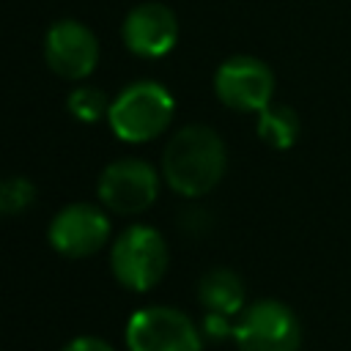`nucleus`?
I'll return each mask as SVG.
<instances>
[{
  "mask_svg": "<svg viewBox=\"0 0 351 351\" xmlns=\"http://www.w3.org/2000/svg\"><path fill=\"white\" fill-rule=\"evenodd\" d=\"M66 107H69V112H71L77 121L93 123V121H99V118H107V112H110V99H107L104 90L93 88V85H80V88H74V90L69 93Z\"/></svg>",
  "mask_w": 351,
  "mask_h": 351,
  "instance_id": "obj_13",
  "label": "nucleus"
},
{
  "mask_svg": "<svg viewBox=\"0 0 351 351\" xmlns=\"http://www.w3.org/2000/svg\"><path fill=\"white\" fill-rule=\"evenodd\" d=\"M239 351H299L302 324L280 299H258L247 304L233 324Z\"/></svg>",
  "mask_w": 351,
  "mask_h": 351,
  "instance_id": "obj_4",
  "label": "nucleus"
},
{
  "mask_svg": "<svg viewBox=\"0 0 351 351\" xmlns=\"http://www.w3.org/2000/svg\"><path fill=\"white\" fill-rule=\"evenodd\" d=\"M60 351H115L107 340H101V337H93V335H80V337H74V340H69Z\"/></svg>",
  "mask_w": 351,
  "mask_h": 351,
  "instance_id": "obj_16",
  "label": "nucleus"
},
{
  "mask_svg": "<svg viewBox=\"0 0 351 351\" xmlns=\"http://www.w3.org/2000/svg\"><path fill=\"white\" fill-rule=\"evenodd\" d=\"M121 38L132 55L154 60L176 47L178 19L165 3H140L126 14L121 25Z\"/></svg>",
  "mask_w": 351,
  "mask_h": 351,
  "instance_id": "obj_10",
  "label": "nucleus"
},
{
  "mask_svg": "<svg viewBox=\"0 0 351 351\" xmlns=\"http://www.w3.org/2000/svg\"><path fill=\"white\" fill-rule=\"evenodd\" d=\"M44 60L63 80H85L99 63V41L88 25L58 19L44 36Z\"/></svg>",
  "mask_w": 351,
  "mask_h": 351,
  "instance_id": "obj_9",
  "label": "nucleus"
},
{
  "mask_svg": "<svg viewBox=\"0 0 351 351\" xmlns=\"http://www.w3.org/2000/svg\"><path fill=\"white\" fill-rule=\"evenodd\" d=\"M170 263L165 236L151 225L126 228L110 247V269L118 285L134 293H145L162 282Z\"/></svg>",
  "mask_w": 351,
  "mask_h": 351,
  "instance_id": "obj_3",
  "label": "nucleus"
},
{
  "mask_svg": "<svg viewBox=\"0 0 351 351\" xmlns=\"http://www.w3.org/2000/svg\"><path fill=\"white\" fill-rule=\"evenodd\" d=\"M176 112V101L170 90L162 82L140 80L126 85L112 101H110V129L123 143H148L159 137Z\"/></svg>",
  "mask_w": 351,
  "mask_h": 351,
  "instance_id": "obj_2",
  "label": "nucleus"
},
{
  "mask_svg": "<svg viewBox=\"0 0 351 351\" xmlns=\"http://www.w3.org/2000/svg\"><path fill=\"white\" fill-rule=\"evenodd\" d=\"M99 200L112 214H143L156 203L159 195V173L145 159H115L110 162L96 184Z\"/></svg>",
  "mask_w": 351,
  "mask_h": 351,
  "instance_id": "obj_6",
  "label": "nucleus"
},
{
  "mask_svg": "<svg viewBox=\"0 0 351 351\" xmlns=\"http://www.w3.org/2000/svg\"><path fill=\"white\" fill-rule=\"evenodd\" d=\"M129 351H203V332L197 324L176 307L148 304L126 321Z\"/></svg>",
  "mask_w": 351,
  "mask_h": 351,
  "instance_id": "obj_5",
  "label": "nucleus"
},
{
  "mask_svg": "<svg viewBox=\"0 0 351 351\" xmlns=\"http://www.w3.org/2000/svg\"><path fill=\"white\" fill-rule=\"evenodd\" d=\"M197 299H200L206 313H219V315H228V318H236L247 307L244 304L247 291H244L241 277L233 269H225V266L208 269L200 277Z\"/></svg>",
  "mask_w": 351,
  "mask_h": 351,
  "instance_id": "obj_11",
  "label": "nucleus"
},
{
  "mask_svg": "<svg viewBox=\"0 0 351 351\" xmlns=\"http://www.w3.org/2000/svg\"><path fill=\"white\" fill-rule=\"evenodd\" d=\"M214 93L228 110L258 115L266 104H271L274 74L261 58L233 55L214 71Z\"/></svg>",
  "mask_w": 351,
  "mask_h": 351,
  "instance_id": "obj_7",
  "label": "nucleus"
},
{
  "mask_svg": "<svg viewBox=\"0 0 351 351\" xmlns=\"http://www.w3.org/2000/svg\"><path fill=\"white\" fill-rule=\"evenodd\" d=\"M233 324L228 315H219V313H206L203 315V324H200V332H203V340H225V337H233Z\"/></svg>",
  "mask_w": 351,
  "mask_h": 351,
  "instance_id": "obj_15",
  "label": "nucleus"
},
{
  "mask_svg": "<svg viewBox=\"0 0 351 351\" xmlns=\"http://www.w3.org/2000/svg\"><path fill=\"white\" fill-rule=\"evenodd\" d=\"M228 170L225 140L206 123H189L178 129L162 154L165 184L184 197L208 195Z\"/></svg>",
  "mask_w": 351,
  "mask_h": 351,
  "instance_id": "obj_1",
  "label": "nucleus"
},
{
  "mask_svg": "<svg viewBox=\"0 0 351 351\" xmlns=\"http://www.w3.org/2000/svg\"><path fill=\"white\" fill-rule=\"evenodd\" d=\"M36 200V186L25 176L0 178V217H16L27 211Z\"/></svg>",
  "mask_w": 351,
  "mask_h": 351,
  "instance_id": "obj_14",
  "label": "nucleus"
},
{
  "mask_svg": "<svg viewBox=\"0 0 351 351\" xmlns=\"http://www.w3.org/2000/svg\"><path fill=\"white\" fill-rule=\"evenodd\" d=\"M110 217L93 203L63 206L47 230L52 250L63 258H88L110 241Z\"/></svg>",
  "mask_w": 351,
  "mask_h": 351,
  "instance_id": "obj_8",
  "label": "nucleus"
},
{
  "mask_svg": "<svg viewBox=\"0 0 351 351\" xmlns=\"http://www.w3.org/2000/svg\"><path fill=\"white\" fill-rule=\"evenodd\" d=\"M299 115L293 112V107L288 104H266L261 112H258V121H255V132L258 137L269 145V148H277V151H285L296 143L299 137Z\"/></svg>",
  "mask_w": 351,
  "mask_h": 351,
  "instance_id": "obj_12",
  "label": "nucleus"
}]
</instances>
